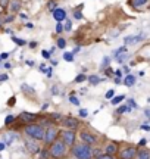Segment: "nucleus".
<instances>
[{"label": "nucleus", "instance_id": "nucleus-1", "mask_svg": "<svg viewBox=\"0 0 150 159\" xmlns=\"http://www.w3.org/2000/svg\"><path fill=\"white\" fill-rule=\"evenodd\" d=\"M72 155L76 159H91L93 156V149L90 144L82 143V144H75L72 149Z\"/></svg>", "mask_w": 150, "mask_h": 159}, {"label": "nucleus", "instance_id": "nucleus-2", "mask_svg": "<svg viewBox=\"0 0 150 159\" xmlns=\"http://www.w3.org/2000/svg\"><path fill=\"white\" fill-rule=\"evenodd\" d=\"M44 133H46V130L37 124H28L25 127V134L34 140H44Z\"/></svg>", "mask_w": 150, "mask_h": 159}, {"label": "nucleus", "instance_id": "nucleus-3", "mask_svg": "<svg viewBox=\"0 0 150 159\" xmlns=\"http://www.w3.org/2000/svg\"><path fill=\"white\" fill-rule=\"evenodd\" d=\"M50 155L53 158L59 159L62 158L65 153H66V144L63 143V140H55L52 144H50V149H49Z\"/></svg>", "mask_w": 150, "mask_h": 159}, {"label": "nucleus", "instance_id": "nucleus-4", "mask_svg": "<svg viewBox=\"0 0 150 159\" xmlns=\"http://www.w3.org/2000/svg\"><path fill=\"white\" fill-rule=\"evenodd\" d=\"M58 128L56 127H49L47 130H46V133H44V141L47 143V144H52L55 140H56V137H58Z\"/></svg>", "mask_w": 150, "mask_h": 159}, {"label": "nucleus", "instance_id": "nucleus-5", "mask_svg": "<svg viewBox=\"0 0 150 159\" xmlns=\"http://www.w3.org/2000/svg\"><path fill=\"white\" fill-rule=\"evenodd\" d=\"M60 137H62V140H63V143L65 144H68V146H71V144H74L75 143V133L72 130H65V131H62L60 133Z\"/></svg>", "mask_w": 150, "mask_h": 159}, {"label": "nucleus", "instance_id": "nucleus-6", "mask_svg": "<svg viewBox=\"0 0 150 159\" xmlns=\"http://www.w3.org/2000/svg\"><path fill=\"white\" fill-rule=\"evenodd\" d=\"M81 139H82V141L87 143V144H96V143H97V137H96L94 134L88 133V131H82V133H81Z\"/></svg>", "mask_w": 150, "mask_h": 159}, {"label": "nucleus", "instance_id": "nucleus-7", "mask_svg": "<svg viewBox=\"0 0 150 159\" xmlns=\"http://www.w3.org/2000/svg\"><path fill=\"white\" fill-rule=\"evenodd\" d=\"M137 156V149L135 147H127L121 152V159H134Z\"/></svg>", "mask_w": 150, "mask_h": 159}, {"label": "nucleus", "instance_id": "nucleus-8", "mask_svg": "<svg viewBox=\"0 0 150 159\" xmlns=\"http://www.w3.org/2000/svg\"><path fill=\"white\" fill-rule=\"evenodd\" d=\"M62 125L66 127L68 130H75V128H78L79 124H78V121H76L75 118H71V117H69V118L62 119Z\"/></svg>", "mask_w": 150, "mask_h": 159}, {"label": "nucleus", "instance_id": "nucleus-9", "mask_svg": "<svg viewBox=\"0 0 150 159\" xmlns=\"http://www.w3.org/2000/svg\"><path fill=\"white\" fill-rule=\"evenodd\" d=\"M53 18H55L58 22H62V21H65V19H66V12H65L63 9L56 7V9L53 10Z\"/></svg>", "mask_w": 150, "mask_h": 159}, {"label": "nucleus", "instance_id": "nucleus-10", "mask_svg": "<svg viewBox=\"0 0 150 159\" xmlns=\"http://www.w3.org/2000/svg\"><path fill=\"white\" fill-rule=\"evenodd\" d=\"M19 119H21V121H24V122L31 124V122H34V121L37 119V115H36V114H30V112H21Z\"/></svg>", "mask_w": 150, "mask_h": 159}, {"label": "nucleus", "instance_id": "nucleus-11", "mask_svg": "<svg viewBox=\"0 0 150 159\" xmlns=\"http://www.w3.org/2000/svg\"><path fill=\"white\" fill-rule=\"evenodd\" d=\"M143 37H144L143 34H141V36H128V37L124 39V43H125V46H127V44H134V43H137V41L144 40Z\"/></svg>", "mask_w": 150, "mask_h": 159}, {"label": "nucleus", "instance_id": "nucleus-12", "mask_svg": "<svg viewBox=\"0 0 150 159\" xmlns=\"http://www.w3.org/2000/svg\"><path fill=\"white\" fill-rule=\"evenodd\" d=\"M25 144H27V149H28L31 153H37L38 152V144L36 141H33L31 139H28V140L25 141Z\"/></svg>", "mask_w": 150, "mask_h": 159}, {"label": "nucleus", "instance_id": "nucleus-13", "mask_svg": "<svg viewBox=\"0 0 150 159\" xmlns=\"http://www.w3.org/2000/svg\"><path fill=\"white\" fill-rule=\"evenodd\" d=\"M9 9H10V12H18L19 9H21V0H10V3H9Z\"/></svg>", "mask_w": 150, "mask_h": 159}, {"label": "nucleus", "instance_id": "nucleus-14", "mask_svg": "<svg viewBox=\"0 0 150 159\" xmlns=\"http://www.w3.org/2000/svg\"><path fill=\"white\" fill-rule=\"evenodd\" d=\"M124 84H125L127 87H133V85L135 84V77H134V75H130V74H128V75H127V77L124 78Z\"/></svg>", "mask_w": 150, "mask_h": 159}, {"label": "nucleus", "instance_id": "nucleus-15", "mask_svg": "<svg viewBox=\"0 0 150 159\" xmlns=\"http://www.w3.org/2000/svg\"><path fill=\"white\" fill-rule=\"evenodd\" d=\"M116 149H118V146H116L115 143H111V144H108V146H106V153H109V155H115V153H116Z\"/></svg>", "mask_w": 150, "mask_h": 159}, {"label": "nucleus", "instance_id": "nucleus-16", "mask_svg": "<svg viewBox=\"0 0 150 159\" xmlns=\"http://www.w3.org/2000/svg\"><path fill=\"white\" fill-rule=\"evenodd\" d=\"M137 159H150V152L149 150H140L137 153Z\"/></svg>", "mask_w": 150, "mask_h": 159}, {"label": "nucleus", "instance_id": "nucleus-17", "mask_svg": "<svg viewBox=\"0 0 150 159\" xmlns=\"http://www.w3.org/2000/svg\"><path fill=\"white\" fill-rule=\"evenodd\" d=\"M147 1H149V0H131V3H133L134 7H143Z\"/></svg>", "mask_w": 150, "mask_h": 159}, {"label": "nucleus", "instance_id": "nucleus-18", "mask_svg": "<svg viewBox=\"0 0 150 159\" xmlns=\"http://www.w3.org/2000/svg\"><path fill=\"white\" fill-rule=\"evenodd\" d=\"M88 81H90V84H91V85H97V84L102 81V78H99L97 75H91V77L88 78Z\"/></svg>", "mask_w": 150, "mask_h": 159}, {"label": "nucleus", "instance_id": "nucleus-19", "mask_svg": "<svg viewBox=\"0 0 150 159\" xmlns=\"http://www.w3.org/2000/svg\"><path fill=\"white\" fill-rule=\"evenodd\" d=\"M124 99H125V96H124V94H119V96H116V97H112L111 102H112V105H118V103L122 102Z\"/></svg>", "mask_w": 150, "mask_h": 159}, {"label": "nucleus", "instance_id": "nucleus-20", "mask_svg": "<svg viewBox=\"0 0 150 159\" xmlns=\"http://www.w3.org/2000/svg\"><path fill=\"white\" fill-rule=\"evenodd\" d=\"M124 53H127V46H124V47H119L115 53H113V56L115 58H118V56H121V55H124Z\"/></svg>", "mask_w": 150, "mask_h": 159}, {"label": "nucleus", "instance_id": "nucleus-21", "mask_svg": "<svg viewBox=\"0 0 150 159\" xmlns=\"http://www.w3.org/2000/svg\"><path fill=\"white\" fill-rule=\"evenodd\" d=\"M63 59H65L66 62H74V55H72V53L65 52V53H63Z\"/></svg>", "mask_w": 150, "mask_h": 159}, {"label": "nucleus", "instance_id": "nucleus-22", "mask_svg": "<svg viewBox=\"0 0 150 159\" xmlns=\"http://www.w3.org/2000/svg\"><path fill=\"white\" fill-rule=\"evenodd\" d=\"M65 46H66V40L58 39V47H59V49H65Z\"/></svg>", "mask_w": 150, "mask_h": 159}, {"label": "nucleus", "instance_id": "nucleus-23", "mask_svg": "<svg viewBox=\"0 0 150 159\" xmlns=\"http://www.w3.org/2000/svg\"><path fill=\"white\" fill-rule=\"evenodd\" d=\"M63 30H65V31H71V30H72V22H71L69 19L65 22V25H63Z\"/></svg>", "mask_w": 150, "mask_h": 159}, {"label": "nucleus", "instance_id": "nucleus-24", "mask_svg": "<svg viewBox=\"0 0 150 159\" xmlns=\"http://www.w3.org/2000/svg\"><path fill=\"white\" fill-rule=\"evenodd\" d=\"M130 111H131V108H130L128 105H125V106H121V108L118 109V112H119V114H124V112H130Z\"/></svg>", "mask_w": 150, "mask_h": 159}, {"label": "nucleus", "instance_id": "nucleus-25", "mask_svg": "<svg viewBox=\"0 0 150 159\" xmlns=\"http://www.w3.org/2000/svg\"><path fill=\"white\" fill-rule=\"evenodd\" d=\"M74 18L75 19H82V13H81V9H79V7L74 12Z\"/></svg>", "mask_w": 150, "mask_h": 159}, {"label": "nucleus", "instance_id": "nucleus-26", "mask_svg": "<svg viewBox=\"0 0 150 159\" xmlns=\"http://www.w3.org/2000/svg\"><path fill=\"white\" fill-rule=\"evenodd\" d=\"M96 159H113V155H109V153H102V155H99Z\"/></svg>", "mask_w": 150, "mask_h": 159}, {"label": "nucleus", "instance_id": "nucleus-27", "mask_svg": "<svg viewBox=\"0 0 150 159\" xmlns=\"http://www.w3.org/2000/svg\"><path fill=\"white\" fill-rule=\"evenodd\" d=\"M13 121H15V117H12V115H7V117H6V119H4V124H6V125H9V124H12Z\"/></svg>", "mask_w": 150, "mask_h": 159}, {"label": "nucleus", "instance_id": "nucleus-28", "mask_svg": "<svg viewBox=\"0 0 150 159\" xmlns=\"http://www.w3.org/2000/svg\"><path fill=\"white\" fill-rule=\"evenodd\" d=\"M85 80H87V77H85L84 74H79V75H76L75 81H76V82H82V81H85Z\"/></svg>", "mask_w": 150, "mask_h": 159}, {"label": "nucleus", "instance_id": "nucleus-29", "mask_svg": "<svg viewBox=\"0 0 150 159\" xmlns=\"http://www.w3.org/2000/svg\"><path fill=\"white\" fill-rule=\"evenodd\" d=\"M12 40H13L16 44H19V46H24V44H25V40H21V39H18V37H12Z\"/></svg>", "mask_w": 150, "mask_h": 159}, {"label": "nucleus", "instance_id": "nucleus-30", "mask_svg": "<svg viewBox=\"0 0 150 159\" xmlns=\"http://www.w3.org/2000/svg\"><path fill=\"white\" fill-rule=\"evenodd\" d=\"M113 96H115V91H113V90H108V91H106V99H109V100H111Z\"/></svg>", "mask_w": 150, "mask_h": 159}, {"label": "nucleus", "instance_id": "nucleus-31", "mask_svg": "<svg viewBox=\"0 0 150 159\" xmlns=\"http://www.w3.org/2000/svg\"><path fill=\"white\" fill-rule=\"evenodd\" d=\"M69 100H71V103H74V105H76V106H79V100H78L75 96H71V97H69Z\"/></svg>", "mask_w": 150, "mask_h": 159}, {"label": "nucleus", "instance_id": "nucleus-32", "mask_svg": "<svg viewBox=\"0 0 150 159\" xmlns=\"http://www.w3.org/2000/svg\"><path fill=\"white\" fill-rule=\"evenodd\" d=\"M47 6H49V9H50V10H55V9L58 7L55 1H49V4H47Z\"/></svg>", "mask_w": 150, "mask_h": 159}, {"label": "nucleus", "instance_id": "nucleus-33", "mask_svg": "<svg viewBox=\"0 0 150 159\" xmlns=\"http://www.w3.org/2000/svg\"><path fill=\"white\" fill-rule=\"evenodd\" d=\"M63 31V25L60 24V22H58V25H56V33H62Z\"/></svg>", "mask_w": 150, "mask_h": 159}, {"label": "nucleus", "instance_id": "nucleus-34", "mask_svg": "<svg viewBox=\"0 0 150 159\" xmlns=\"http://www.w3.org/2000/svg\"><path fill=\"white\" fill-rule=\"evenodd\" d=\"M41 56L47 59V58H50V52H47V50H43V52H41Z\"/></svg>", "mask_w": 150, "mask_h": 159}, {"label": "nucleus", "instance_id": "nucleus-35", "mask_svg": "<svg viewBox=\"0 0 150 159\" xmlns=\"http://www.w3.org/2000/svg\"><path fill=\"white\" fill-rule=\"evenodd\" d=\"M108 63H109V58H105V59H103V63H102V68H106Z\"/></svg>", "mask_w": 150, "mask_h": 159}, {"label": "nucleus", "instance_id": "nucleus-36", "mask_svg": "<svg viewBox=\"0 0 150 159\" xmlns=\"http://www.w3.org/2000/svg\"><path fill=\"white\" fill-rule=\"evenodd\" d=\"M87 114H88V112H87L85 109H81V111H79V117H82V118H85V117H87Z\"/></svg>", "mask_w": 150, "mask_h": 159}, {"label": "nucleus", "instance_id": "nucleus-37", "mask_svg": "<svg viewBox=\"0 0 150 159\" xmlns=\"http://www.w3.org/2000/svg\"><path fill=\"white\" fill-rule=\"evenodd\" d=\"M7 3H9V0H0V6H1V7L7 6Z\"/></svg>", "mask_w": 150, "mask_h": 159}, {"label": "nucleus", "instance_id": "nucleus-38", "mask_svg": "<svg viewBox=\"0 0 150 159\" xmlns=\"http://www.w3.org/2000/svg\"><path fill=\"white\" fill-rule=\"evenodd\" d=\"M40 159H47V152H46V150H43V152H41V158Z\"/></svg>", "mask_w": 150, "mask_h": 159}, {"label": "nucleus", "instance_id": "nucleus-39", "mask_svg": "<svg viewBox=\"0 0 150 159\" xmlns=\"http://www.w3.org/2000/svg\"><path fill=\"white\" fill-rule=\"evenodd\" d=\"M46 72H47V74H46L47 77H52V68H47V69H46Z\"/></svg>", "mask_w": 150, "mask_h": 159}, {"label": "nucleus", "instance_id": "nucleus-40", "mask_svg": "<svg viewBox=\"0 0 150 159\" xmlns=\"http://www.w3.org/2000/svg\"><path fill=\"white\" fill-rule=\"evenodd\" d=\"M115 75H116V78H119V77L122 75V71H121V69H118V71L115 72Z\"/></svg>", "mask_w": 150, "mask_h": 159}, {"label": "nucleus", "instance_id": "nucleus-41", "mask_svg": "<svg viewBox=\"0 0 150 159\" xmlns=\"http://www.w3.org/2000/svg\"><path fill=\"white\" fill-rule=\"evenodd\" d=\"M9 78V77H7V75H6V74H3V75H0V81H6V80Z\"/></svg>", "mask_w": 150, "mask_h": 159}, {"label": "nucleus", "instance_id": "nucleus-42", "mask_svg": "<svg viewBox=\"0 0 150 159\" xmlns=\"http://www.w3.org/2000/svg\"><path fill=\"white\" fill-rule=\"evenodd\" d=\"M4 147H6V143H4V141H3V143L0 141V152H1V150H3Z\"/></svg>", "mask_w": 150, "mask_h": 159}, {"label": "nucleus", "instance_id": "nucleus-43", "mask_svg": "<svg viewBox=\"0 0 150 159\" xmlns=\"http://www.w3.org/2000/svg\"><path fill=\"white\" fill-rule=\"evenodd\" d=\"M10 21H13V16H7V18L4 19V22H10Z\"/></svg>", "mask_w": 150, "mask_h": 159}, {"label": "nucleus", "instance_id": "nucleus-44", "mask_svg": "<svg viewBox=\"0 0 150 159\" xmlns=\"http://www.w3.org/2000/svg\"><path fill=\"white\" fill-rule=\"evenodd\" d=\"M7 56H9L7 53H1V55H0V59H6Z\"/></svg>", "mask_w": 150, "mask_h": 159}, {"label": "nucleus", "instance_id": "nucleus-45", "mask_svg": "<svg viewBox=\"0 0 150 159\" xmlns=\"http://www.w3.org/2000/svg\"><path fill=\"white\" fill-rule=\"evenodd\" d=\"M106 75H108V77H111V75H113V72L111 71V69H106Z\"/></svg>", "mask_w": 150, "mask_h": 159}, {"label": "nucleus", "instance_id": "nucleus-46", "mask_svg": "<svg viewBox=\"0 0 150 159\" xmlns=\"http://www.w3.org/2000/svg\"><path fill=\"white\" fill-rule=\"evenodd\" d=\"M27 65H28V66H34V62H33V61H27Z\"/></svg>", "mask_w": 150, "mask_h": 159}, {"label": "nucleus", "instance_id": "nucleus-47", "mask_svg": "<svg viewBox=\"0 0 150 159\" xmlns=\"http://www.w3.org/2000/svg\"><path fill=\"white\" fill-rule=\"evenodd\" d=\"M146 144V140L143 139V140H140V143H138V146H144Z\"/></svg>", "mask_w": 150, "mask_h": 159}, {"label": "nucleus", "instance_id": "nucleus-48", "mask_svg": "<svg viewBox=\"0 0 150 159\" xmlns=\"http://www.w3.org/2000/svg\"><path fill=\"white\" fill-rule=\"evenodd\" d=\"M141 128H143V130H146V131H150V127H149V125H143Z\"/></svg>", "mask_w": 150, "mask_h": 159}, {"label": "nucleus", "instance_id": "nucleus-49", "mask_svg": "<svg viewBox=\"0 0 150 159\" xmlns=\"http://www.w3.org/2000/svg\"><path fill=\"white\" fill-rule=\"evenodd\" d=\"M79 50H81V47H75V49H74V53H78Z\"/></svg>", "mask_w": 150, "mask_h": 159}, {"label": "nucleus", "instance_id": "nucleus-50", "mask_svg": "<svg viewBox=\"0 0 150 159\" xmlns=\"http://www.w3.org/2000/svg\"><path fill=\"white\" fill-rule=\"evenodd\" d=\"M46 69H47V68H46L44 65H41V66H40V71H46Z\"/></svg>", "mask_w": 150, "mask_h": 159}, {"label": "nucleus", "instance_id": "nucleus-51", "mask_svg": "<svg viewBox=\"0 0 150 159\" xmlns=\"http://www.w3.org/2000/svg\"><path fill=\"white\" fill-rule=\"evenodd\" d=\"M124 71H125V72L128 74V72H130V68H128V66H124Z\"/></svg>", "mask_w": 150, "mask_h": 159}]
</instances>
